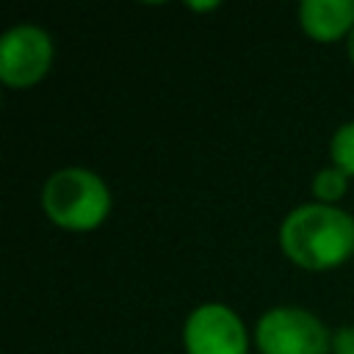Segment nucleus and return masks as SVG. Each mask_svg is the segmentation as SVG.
Instances as JSON below:
<instances>
[{
    "label": "nucleus",
    "instance_id": "1",
    "mask_svg": "<svg viewBox=\"0 0 354 354\" xmlns=\"http://www.w3.org/2000/svg\"><path fill=\"white\" fill-rule=\"evenodd\" d=\"M279 249L299 268H337L354 254V216L337 205H299L279 224Z\"/></svg>",
    "mask_w": 354,
    "mask_h": 354
},
{
    "label": "nucleus",
    "instance_id": "2",
    "mask_svg": "<svg viewBox=\"0 0 354 354\" xmlns=\"http://www.w3.org/2000/svg\"><path fill=\"white\" fill-rule=\"evenodd\" d=\"M41 207L55 227L88 232L108 218L111 191L97 171L66 166L47 177L41 188Z\"/></svg>",
    "mask_w": 354,
    "mask_h": 354
},
{
    "label": "nucleus",
    "instance_id": "3",
    "mask_svg": "<svg viewBox=\"0 0 354 354\" xmlns=\"http://www.w3.org/2000/svg\"><path fill=\"white\" fill-rule=\"evenodd\" d=\"M254 343L260 354H326L332 335L304 307H271L254 326Z\"/></svg>",
    "mask_w": 354,
    "mask_h": 354
},
{
    "label": "nucleus",
    "instance_id": "4",
    "mask_svg": "<svg viewBox=\"0 0 354 354\" xmlns=\"http://www.w3.org/2000/svg\"><path fill=\"white\" fill-rule=\"evenodd\" d=\"M53 64V39L44 28L22 22L0 39V80L11 88L36 86Z\"/></svg>",
    "mask_w": 354,
    "mask_h": 354
},
{
    "label": "nucleus",
    "instance_id": "5",
    "mask_svg": "<svg viewBox=\"0 0 354 354\" xmlns=\"http://www.w3.org/2000/svg\"><path fill=\"white\" fill-rule=\"evenodd\" d=\"M188 354H249V335L235 310L218 301L191 310L183 326Z\"/></svg>",
    "mask_w": 354,
    "mask_h": 354
},
{
    "label": "nucleus",
    "instance_id": "6",
    "mask_svg": "<svg viewBox=\"0 0 354 354\" xmlns=\"http://www.w3.org/2000/svg\"><path fill=\"white\" fill-rule=\"evenodd\" d=\"M299 25L315 41H337L354 28V0H304Z\"/></svg>",
    "mask_w": 354,
    "mask_h": 354
},
{
    "label": "nucleus",
    "instance_id": "7",
    "mask_svg": "<svg viewBox=\"0 0 354 354\" xmlns=\"http://www.w3.org/2000/svg\"><path fill=\"white\" fill-rule=\"evenodd\" d=\"M348 191V174L337 166H326L315 174L313 180V196L321 202V205H335L343 194Z\"/></svg>",
    "mask_w": 354,
    "mask_h": 354
},
{
    "label": "nucleus",
    "instance_id": "8",
    "mask_svg": "<svg viewBox=\"0 0 354 354\" xmlns=\"http://www.w3.org/2000/svg\"><path fill=\"white\" fill-rule=\"evenodd\" d=\"M329 155H332V166L354 177V122H346L335 130L329 141Z\"/></svg>",
    "mask_w": 354,
    "mask_h": 354
},
{
    "label": "nucleus",
    "instance_id": "9",
    "mask_svg": "<svg viewBox=\"0 0 354 354\" xmlns=\"http://www.w3.org/2000/svg\"><path fill=\"white\" fill-rule=\"evenodd\" d=\"M332 348L337 354H354V329H340L332 337Z\"/></svg>",
    "mask_w": 354,
    "mask_h": 354
},
{
    "label": "nucleus",
    "instance_id": "10",
    "mask_svg": "<svg viewBox=\"0 0 354 354\" xmlns=\"http://www.w3.org/2000/svg\"><path fill=\"white\" fill-rule=\"evenodd\" d=\"M346 53H348V58H351V64H354V28H351V33L346 36Z\"/></svg>",
    "mask_w": 354,
    "mask_h": 354
},
{
    "label": "nucleus",
    "instance_id": "11",
    "mask_svg": "<svg viewBox=\"0 0 354 354\" xmlns=\"http://www.w3.org/2000/svg\"><path fill=\"white\" fill-rule=\"evenodd\" d=\"M194 11H210V8H218V3H191Z\"/></svg>",
    "mask_w": 354,
    "mask_h": 354
}]
</instances>
